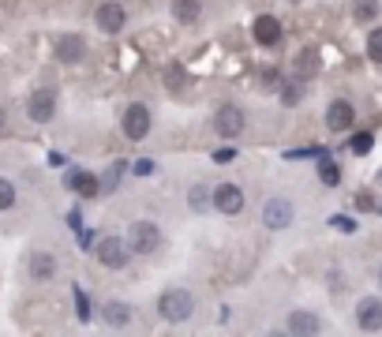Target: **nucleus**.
Returning a JSON list of instances; mask_svg holds the SVG:
<instances>
[{
  "label": "nucleus",
  "instance_id": "1",
  "mask_svg": "<svg viewBox=\"0 0 382 337\" xmlns=\"http://www.w3.org/2000/svg\"><path fill=\"white\" fill-rule=\"evenodd\" d=\"M195 311V296L188 289H165L162 296H157V315L165 318V322H188Z\"/></svg>",
  "mask_w": 382,
  "mask_h": 337
},
{
  "label": "nucleus",
  "instance_id": "2",
  "mask_svg": "<svg viewBox=\"0 0 382 337\" xmlns=\"http://www.w3.org/2000/svg\"><path fill=\"white\" fill-rule=\"evenodd\" d=\"M94 255H98L101 266H109V270H124L128 262H132V248H128V240H120V236H101Z\"/></svg>",
  "mask_w": 382,
  "mask_h": 337
},
{
  "label": "nucleus",
  "instance_id": "3",
  "mask_svg": "<svg viewBox=\"0 0 382 337\" xmlns=\"http://www.w3.org/2000/svg\"><path fill=\"white\" fill-rule=\"evenodd\" d=\"M128 248H132V255H154L162 248V229L154 221H135L128 233Z\"/></svg>",
  "mask_w": 382,
  "mask_h": 337
},
{
  "label": "nucleus",
  "instance_id": "4",
  "mask_svg": "<svg viewBox=\"0 0 382 337\" xmlns=\"http://www.w3.org/2000/svg\"><path fill=\"white\" fill-rule=\"evenodd\" d=\"M26 116H31L34 124H49L53 116H57V90L49 86H38L31 98H26Z\"/></svg>",
  "mask_w": 382,
  "mask_h": 337
},
{
  "label": "nucleus",
  "instance_id": "5",
  "mask_svg": "<svg viewBox=\"0 0 382 337\" xmlns=\"http://www.w3.org/2000/svg\"><path fill=\"white\" fill-rule=\"evenodd\" d=\"M124 135L132 143H139V139H146V135H150V109L146 105H128L124 109Z\"/></svg>",
  "mask_w": 382,
  "mask_h": 337
},
{
  "label": "nucleus",
  "instance_id": "6",
  "mask_svg": "<svg viewBox=\"0 0 382 337\" xmlns=\"http://www.w3.org/2000/svg\"><path fill=\"white\" fill-rule=\"evenodd\" d=\"M214 131H218L221 139H236V135L244 131V113H240L236 105H221L218 113H214Z\"/></svg>",
  "mask_w": 382,
  "mask_h": 337
},
{
  "label": "nucleus",
  "instance_id": "7",
  "mask_svg": "<svg viewBox=\"0 0 382 337\" xmlns=\"http://www.w3.org/2000/svg\"><path fill=\"white\" fill-rule=\"evenodd\" d=\"M210 203L218 206L221 214H240L244 210V191H240L236 184H218L210 191Z\"/></svg>",
  "mask_w": 382,
  "mask_h": 337
},
{
  "label": "nucleus",
  "instance_id": "8",
  "mask_svg": "<svg viewBox=\"0 0 382 337\" xmlns=\"http://www.w3.org/2000/svg\"><path fill=\"white\" fill-rule=\"evenodd\" d=\"M263 225L266 229H288L293 225V203L288 199H270L263 206Z\"/></svg>",
  "mask_w": 382,
  "mask_h": 337
},
{
  "label": "nucleus",
  "instance_id": "9",
  "mask_svg": "<svg viewBox=\"0 0 382 337\" xmlns=\"http://www.w3.org/2000/svg\"><path fill=\"white\" fill-rule=\"evenodd\" d=\"M356 326H360V330H367V334L382 330V300H375V296L360 300V304H356Z\"/></svg>",
  "mask_w": 382,
  "mask_h": 337
},
{
  "label": "nucleus",
  "instance_id": "10",
  "mask_svg": "<svg viewBox=\"0 0 382 337\" xmlns=\"http://www.w3.org/2000/svg\"><path fill=\"white\" fill-rule=\"evenodd\" d=\"M124 23H128V15H124V8H120L116 0H105V4L98 8V30L101 34H120Z\"/></svg>",
  "mask_w": 382,
  "mask_h": 337
},
{
  "label": "nucleus",
  "instance_id": "11",
  "mask_svg": "<svg viewBox=\"0 0 382 337\" xmlns=\"http://www.w3.org/2000/svg\"><path fill=\"white\" fill-rule=\"evenodd\" d=\"M87 57V42L79 38V34H60L57 38V60L60 64H79Z\"/></svg>",
  "mask_w": 382,
  "mask_h": 337
},
{
  "label": "nucleus",
  "instance_id": "12",
  "mask_svg": "<svg viewBox=\"0 0 382 337\" xmlns=\"http://www.w3.org/2000/svg\"><path fill=\"white\" fill-rule=\"evenodd\" d=\"M352 120H356V109L349 102H333L326 109V127H330V131H349Z\"/></svg>",
  "mask_w": 382,
  "mask_h": 337
},
{
  "label": "nucleus",
  "instance_id": "13",
  "mask_svg": "<svg viewBox=\"0 0 382 337\" xmlns=\"http://www.w3.org/2000/svg\"><path fill=\"white\" fill-rule=\"evenodd\" d=\"M251 34H255L259 45H277L281 42V23H277L274 15H259L255 26H251Z\"/></svg>",
  "mask_w": 382,
  "mask_h": 337
},
{
  "label": "nucleus",
  "instance_id": "14",
  "mask_svg": "<svg viewBox=\"0 0 382 337\" xmlns=\"http://www.w3.org/2000/svg\"><path fill=\"white\" fill-rule=\"evenodd\" d=\"M31 277H34V281H49V277H57V255H49V251H34V255H31Z\"/></svg>",
  "mask_w": 382,
  "mask_h": 337
},
{
  "label": "nucleus",
  "instance_id": "15",
  "mask_svg": "<svg viewBox=\"0 0 382 337\" xmlns=\"http://www.w3.org/2000/svg\"><path fill=\"white\" fill-rule=\"evenodd\" d=\"M64 184H68L71 191H83V195H87V199H94V195H98V176H94V172L71 169L68 176H64Z\"/></svg>",
  "mask_w": 382,
  "mask_h": 337
},
{
  "label": "nucleus",
  "instance_id": "16",
  "mask_svg": "<svg viewBox=\"0 0 382 337\" xmlns=\"http://www.w3.org/2000/svg\"><path fill=\"white\" fill-rule=\"evenodd\" d=\"M101 315H105L109 326H128V322H132V307L120 304V300H109V304L101 307Z\"/></svg>",
  "mask_w": 382,
  "mask_h": 337
},
{
  "label": "nucleus",
  "instance_id": "17",
  "mask_svg": "<svg viewBox=\"0 0 382 337\" xmlns=\"http://www.w3.org/2000/svg\"><path fill=\"white\" fill-rule=\"evenodd\" d=\"M288 330L293 334H319V318L311 311H293L288 315Z\"/></svg>",
  "mask_w": 382,
  "mask_h": 337
},
{
  "label": "nucleus",
  "instance_id": "18",
  "mask_svg": "<svg viewBox=\"0 0 382 337\" xmlns=\"http://www.w3.org/2000/svg\"><path fill=\"white\" fill-rule=\"evenodd\" d=\"M199 12H202L199 0H173V15L180 23H195V19H199Z\"/></svg>",
  "mask_w": 382,
  "mask_h": 337
},
{
  "label": "nucleus",
  "instance_id": "19",
  "mask_svg": "<svg viewBox=\"0 0 382 337\" xmlns=\"http://www.w3.org/2000/svg\"><path fill=\"white\" fill-rule=\"evenodd\" d=\"M319 180H322L326 188H338L341 184V169H338V161H333V158H322L319 161Z\"/></svg>",
  "mask_w": 382,
  "mask_h": 337
},
{
  "label": "nucleus",
  "instance_id": "20",
  "mask_svg": "<svg viewBox=\"0 0 382 337\" xmlns=\"http://www.w3.org/2000/svg\"><path fill=\"white\" fill-rule=\"evenodd\" d=\"M120 176H124V161H113L109 165V172L98 180V195H105V191H113L116 184H120Z\"/></svg>",
  "mask_w": 382,
  "mask_h": 337
},
{
  "label": "nucleus",
  "instance_id": "21",
  "mask_svg": "<svg viewBox=\"0 0 382 337\" xmlns=\"http://www.w3.org/2000/svg\"><path fill=\"white\" fill-rule=\"evenodd\" d=\"M352 15L356 23H371L379 15V0H352Z\"/></svg>",
  "mask_w": 382,
  "mask_h": 337
},
{
  "label": "nucleus",
  "instance_id": "22",
  "mask_svg": "<svg viewBox=\"0 0 382 337\" xmlns=\"http://www.w3.org/2000/svg\"><path fill=\"white\" fill-rule=\"evenodd\" d=\"M188 206H191L195 214L207 210V206H210V188H207V184H195V188H191V195H188Z\"/></svg>",
  "mask_w": 382,
  "mask_h": 337
},
{
  "label": "nucleus",
  "instance_id": "23",
  "mask_svg": "<svg viewBox=\"0 0 382 337\" xmlns=\"http://www.w3.org/2000/svg\"><path fill=\"white\" fill-rule=\"evenodd\" d=\"M367 57H371V64H382V26L367 34Z\"/></svg>",
  "mask_w": 382,
  "mask_h": 337
},
{
  "label": "nucleus",
  "instance_id": "24",
  "mask_svg": "<svg viewBox=\"0 0 382 337\" xmlns=\"http://www.w3.org/2000/svg\"><path fill=\"white\" fill-rule=\"evenodd\" d=\"M12 203H15V188H12V180L0 176V210H8Z\"/></svg>",
  "mask_w": 382,
  "mask_h": 337
},
{
  "label": "nucleus",
  "instance_id": "25",
  "mask_svg": "<svg viewBox=\"0 0 382 337\" xmlns=\"http://www.w3.org/2000/svg\"><path fill=\"white\" fill-rule=\"evenodd\" d=\"M330 225H333L338 233H356V221H352L349 214H333V217H330Z\"/></svg>",
  "mask_w": 382,
  "mask_h": 337
},
{
  "label": "nucleus",
  "instance_id": "26",
  "mask_svg": "<svg viewBox=\"0 0 382 337\" xmlns=\"http://www.w3.org/2000/svg\"><path fill=\"white\" fill-rule=\"evenodd\" d=\"M371 143H375V139H371V131H360L356 139H352V154H367Z\"/></svg>",
  "mask_w": 382,
  "mask_h": 337
},
{
  "label": "nucleus",
  "instance_id": "27",
  "mask_svg": "<svg viewBox=\"0 0 382 337\" xmlns=\"http://www.w3.org/2000/svg\"><path fill=\"white\" fill-rule=\"evenodd\" d=\"M76 307H79V318L87 322V318H90V300L83 296V289H79V285H76Z\"/></svg>",
  "mask_w": 382,
  "mask_h": 337
},
{
  "label": "nucleus",
  "instance_id": "28",
  "mask_svg": "<svg viewBox=\"0 0 382 337\" xmlns=\"http://www.w3.org/2000/svg\"><path fill=\"white\" fill-rule=\"evenodd\" d=\"M281 102H285V105H296V102H300V86L288 83V86L281 90Z\"/></svg>",
  "mask_w": 382,
  "mask_h": 337
},
{
  "label": "nucleus",
  "instance_id": "29",
  "mask_svg": "<svg viewBox=\"0 0 382 337\" xmlns=\"http://www.w3.org/2000/svg\"><path fill=\"white\" fill-rule=\"evenodd\" d=\"M135 172H139V176H150V172H154V161H150V158H139V161H135Z\"/></svg>",
  "mask_w": 382,
  "mask_h": 337
},
{
  "label": "nucleus",
  "instance_id": "30",
  "mask_svg": "<svg viewBox=\"0 0 382 337\" xmlns=\"http://www.w3.org/2000/svg\"><path fill=\"white\" fill-rule=\"evenodd\" d=\"M232 158H236V150H218L214 154V161H232Z\"/></svg>",
  "mask_w": 382,
  "mask_h": 337
},
{
  "label": "nucleus",
  "instance_id": "31",
  "mask_svg": "<svg viewBox=\"0 0 382 337\" xmlns=\"http://www.w3.org/2000/svg\"><path fill=\"white\" fill-rule=\"evenodd\" d=\"M4 124H8V116H4V109H0V131H4Z\"/></svg>",
  "mask_w": 382,
  "mask_h": 337
},
{
  "label": "nucleus",
  "instance_id": "32",
  "mask_svg": "<svg viewBox=\"0 0 382 337\" xmlns=\"http://www.w3.org/2000/svg\"><path fill=\"white\" fill-rule=\"evenodd\" d=\"M379 281H382V270H379Z\"/></svg>",
  "mask_w": 382,
  "mask_h": 337
}]
</instances>
